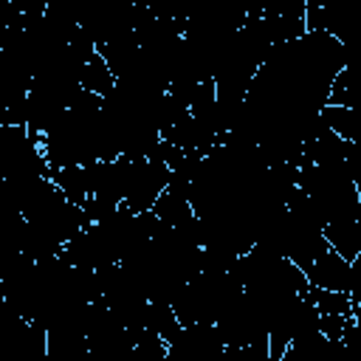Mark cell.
Wrapping results in <instances>:
<instances>
[{"label": "cell", "mask_w": 361, "mask_h": 361, "mask_svg": "<svg viewBox=\"0 0 361 361\" xmlns=\"http://www.w3.org/2000/svg\"><path fill=\"white\" fill-rule=\"evenodd\" d=\"M302 296L310 299V302L319 307V313H341V316H353V299H350V290H330V288L310 285Z\"/></svg>", "instance_id": "8992f818"}, {"label": "cell", "mask_w": 361, "mask_h": 361, "mask_svg": "<svg viewBox=\"0 0 361 361\" xmlns=\"http://www.w3.org/2000/svg\"><path fill=\"white\" fill-rule=\"evenodd\" d=\"M116 73H113V68L107 65V59L96 51L85 65H82V76H79V85L85 87V90H93V93H99V96H107L113 87H116Z\"/></svg>", "instance_id": "277c9868"}, {"label": "cell", "mask_w": 361, "mask_h": 361, "mask_svg": "<svg viewBox=\"0 0 361 361\" xmlns=\"http://www.w3.org/2000/svg\"><path fill=\"white\" fill-rule=\"evenodd\" d=\"M347 172H350L353 183H355V189H358V197H361V144L353 147V152H350V158H347Z\"/></svg>", "instance_id": "9c48e42d"}, {"label": "cell", "mask_w": 361, "mask_h": 361, "mask_svg": "<svg viewBox=\"0 0 361 361\" xmlns=\"http://www.w3.org/2000/svg\"><path fill=\"white\" fill-rule=\"evenodd\" d=\"M347 322H350V316H341V313H322V316H319V330L324 333V338L341 341Z\"/></svg>", "instance_id": "52a82bcc"}, {"label": "cell", "mask_w": 361, "mask_h": 361, "mask_svg": "<svg viewBox=\"0 0 361 361\" xmlns=\"http://www.w3.org/2000/svg\"><path fill=\"white\" fill-rule=\"evenodd\" d=\"M322 231H324V240L330 243V248L338 251L344 259H355L361 254V214L333 220Z\"/></svg>", "instance_id": "3957f363"}, {"label": "cell", "mask_w": 361, "mask_h": 361, "mask_svg": "<svg viewBox=\"0 0 361 361\" xmlns=\"http://www.w3.org/2000/svg\"><path fill=\"white\" fill-rule=\"evenodd\" d=\"M172 169L161 161V158H144L133 164V175H130V186L124 195V206L138 212H149L155 206V200L166 192Z\"/></svg>", "instance_id": "6da1fadb"}, {"label": "cell", "mask_w": 361, "mask_h": 361, "mask_svg": "<svg viewBox=\"0 0 361 361\" xmlns=\"http://www.w3.org/2000/svg\"><path fill=\"white\" fill-rule=\"evenodd\" d=\"M341 344H344V350H347V358L361 361V324H358L353 316H350V322H347V327H344Z\"/></svg>", "instance_id": "ba28073f"}, {"label": "cell", "mask_w": 361, "mask_h": 361, "mask_svg": "<svg viewBox=\"0 0 361 361\" xmlns=\"http://www.w3.org/2000/svg\"><path fill=\"white\" fill-rule=\"evenodd\" d=\"M305 3H310V6H322V8H327V6H333L336 0H305Z\"/></svg>", "instance_id": "30bf717a"}, {"label": "cell", "mask_w": 361, "mask_h": 361, "mask_svg": "<svg viewBox=\"0 0 361 361\" xmlns=\"http://www.w3.org/2000/svg\"><path fill=\"white\" fill-rule=\"evenodd\" d=\"M307 279H310V285H319V288L350 290V259H344L338 251L327 248L307 268Z\"/></svg>", "instance_id": "7a4b0ae2"}, {"label": "cell", "mask_w": 361, "mask_h": 361, "mask_svg": "<svg viewBox=\"0 0 361 361\" xmlns=\"http://www.w3.org/2000/svg\"><path fill=\"white\" fill-rule=\"evenodd\" d=\"M51 180L65 192V197L71 203H85L90 189H87V178H85V164H71V166H56L51 172Z\"/></svg>", "instance_id": "5b68a950"}]
</instances>
